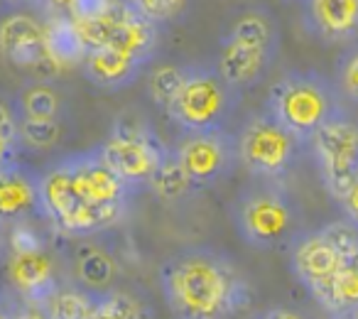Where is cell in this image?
<instances>
[{"label":"cell","mask_w":358,"mask_h":319,"mask_svg":"<svg viewBox=\"0 0 358 319\" xmlns=\"http://www.w3.org/2000/svg\"><path fill=\"white\" fill-rule=\"evenodd\" d=\"M159 288L177 319H231L250 299L241 268L214 246L174 250L159 265Z\"/></svg>","instance_id":"1"},{"label":"cell","mask_w":358,"mask_h":319,"mask_svg":"<svg viewBox=\"0 0 358 319\" xmlns=\"http://www.w3.org/2000/svg\"><path fill=\"white\" fill-rule=\"evenodd\" d=\"M231 216L241 239L258 250L292 246L302 234V209L282 180L255 177L236 197Z\"/></svg>","instance_id":"2"},{"label":"cell","mask_w":358,"mask_h":319,"mask_svg":"<svg viewBox=\"0 0 358 319\" xmlns=\"http://www.w3.org/2000/svg\"><path fill=\"white\" fill-rule=\"evenodd\" d=\"M336 81L314 69H292L273 84L265 111L309 148L317 130L343 108Z\"/></svg>","instance_id":"3"},{"label":"cell","mask_w":358,"mask_h":319,"mask_svg":"<svg viewBox=\"0 0 358 319\" xmlns=\"http://www.w3.org/2000/svg\"><path fill=\"white\" fill-rule=\"evenodd\" d=\"M280 55V27L270 13L253 10L234 20L219 45L216 69L234 89L245 91L268 76Z\"/></svg>","instance_id":"4"},{"label":"cell","mask_w":358,"mask_h":319,"mask_svg":"<svg viewBox=\"0 0 358 319\" xmlns=\"http://www.w3.org/2000/svg\"><path fill=\"white\" fill-rule=\"evenodd\" d=\"M241 91L219 74L216 64H187V76L164 113L179 133H206L229 125Z\"/></svg>","instance_id":"5"},{"label":"cell","mask_w":358,"mask_h":319,"mask_svg":"<svg viewBox=\"0 0 358 319\" xmlns=\"http://www.w3.org/2000/svg\"><path fill=\"white\" fill-rule=\"evenodd\" d=\"M236 140L241 165L263 180H285V175L297 165L302 148H307L265 108L241 125Z\"/></svg>","instance_id":"6"},{"label":"cell","mask_w":358,"mask_h":319,"mask_svg":"<svg viewBox=\"0 0 358 319\" xmlns=\"http://www.w3.org/2000/svg\"><path fill=\"white\" fill-rule=\"evenodd\" d=\"M358 248V224L351 219L334 221L317 231H302L289 246V268L294 278L317 292L341 268L346 253Z\"/></svg>","instance_id":"7"},{"label":"cell","mask_w":358,"mask_h":319,"mask_svg":"<svg viewBox=\"0 0 358 319\" xmlns=\"http://www.w3.org/2000/svg\"><path fill=\"white\" fill-rule=\"evenodd\" d=\"M103 160L133 190L150 187L159 167L172 155L150 125L138 120H115L108 138L99 145Z\"/></svg>","instance_id":"8"},{"label":"cell","mask_w":358,"mask_h":319,"mask_svg":"<svg viewBox=\"0 0 358 319\" xmlns=\"http://www.w3.org/2000/svg\"><path fill=\"white\" fill-rule=\"evenodd\" d=\"M309 150L329 197L341 204L358 180V118L341 108L317 130Z\"/></svg>","instance_id":"9"},{"label":"cell","mask_w":358,"mask_h":319,"mask_svg":"<svg viewBox=\"0 0 358 319\" xmlns=\"http://www.w3.org/2000/svg\"><path fill=\"white\" fill-rule=\"evenodd\" d=\"M40 197L45 219L59 234L71 236V239L94 236L120 224L118 219L91 209L81 201V197L76 194L74 185H71V175L64 157L40 172Z\"/></svg>","instance_id":"10"},{"label":"cell","mask_w":358,"mask_h":319,"mask_svg":"<svg viewBox=\"0 0 358 319\" xmlns=\"http://www.w3.org/2000/svg\"><path fill=\"white\" fill-rule=\"evenodd\" d=\"M64 162L69 167L71 185L86 206L103 211L118 221L123 219L135 190L106 162L99 145L84 153L66 155Z\"/></svg>","instance_id":"11"},{"label":"cell","mask_w":358,"mask_h":319,"mask_svg":"<svg viewBox=\"0 0 358 319\" xmlns=\"http://www.w3.org/2000/svg\"><path fill=\"white\" fill-rule=\"evenodd\" d=\"M172 155L199 190L226 180L241 165L238 140L226 128L206 133H182Z\"/></svg>","instance_id":"12"},{"label":"cell","mask_w":358,"mask_h":319,"mask_svg":"<svg viewBox=\"0 0 358 319\" xmlns=\"http://www.w3.org/2000/svg\"><path fill=\"white\" fill-rule=\"evenodd\" d=\"M0 50L13 66L35 71L40 79H52L62 66L47 47V25L22 10H6L0 27Z\"/></svg>","instance_id":"13"},{"label":"cell","mask_w":358,"mask_h":319,"mask_svg":"<svg viewBox=\"0 0 358 319\" xmlns=\"http://www.w3.org/2000/svg\"><path fill=\"white\" fill-rule=\"evenodd\" d=\"M8 280L17 297L27 302L45 304L66 280H62L59 265L50 248L40 250H17V253H6Z\"/></svg>","instance_id":"14"},{"label":"cell","mask_w":358,"mask_h":319,"mask_svg":"<svg viewBox=\"0 0 358 319\" xmlns=\"http://www.w3.org/2000/svg\"><path fill=\"white\" fill-rule=\"evenodd\" d=\"M0 214H3V224L35 219V216L45 219L40 175L27 170L20 160L13 165H3L0 170Z\"/></svg>","instance_id":"15"},{"label":"cell","mask_w":358,"mask_h":319,"mask_svg":"<svg viewBox=\"0 0 358 319\" xmlns=\"http://www.w3.org/2000/svg\"><path fill=\"white\" fill-rule=\"evenodd\" d=\"M304 27L327 45L358 40V0H304Z\"/></svg>","instance_id":"16"},{"label":"cell","mask_w":358,"mask_h":319,"mask_svg":"<svg viewBox=\"0 0 358 319\" xmlns=\"http://www.w3.org/2000/svg\"><path fill=\"white\" fill-rule=\"evenodd\" d=\"M145 66H148L145 62L120 55L113 47H94V50H89L84 64H81V74L99 91L115 94V91L133 86L140 79Z\"/></svg>","instance_id":"17"},{"label":"cell","mask_w":358,"mask_h":319,"mask_svg":"<svg viewBox=\"0 0 358 319\" xmlns=\"http://www.w3.org/2000/svg\"><path fill=\"white\" fill-rule=\"evenodd\" d=\"M159 27L162 25L143 17L123 0L120 17L115 22V30L106 47H113L120 55H128L133 59L150 64V59L157 55V47H159Z\"/></svg>","instance_id":"18"},{"label":"cell","mask_w":358,"mask_h":319,"mask_svg":"<svg viewBox=\"0 0 358 319\" xmlns=\"http://www.w3.org/2000/svg\"><path fill=\"white\" fill-rule=\"evenodd\" d=\"M312 297L329 314L358 307V248L346 253L341 268L334 273V278L327 285H322L317 292H312Z\"/></svg>","instance_id":"19"},{"label":"cell","mask_w":358,"mask_h":319,"mask_svg":"<svg viewBox=\"0 0 358 319\" xmlns=\"http://www.w3.org/2000/svg\"><path fill=\"white\" fill-rule=\"evenodd\" d=\"M118 278V263L115 258L101 246H84L76 248L74 255V280L84 285L86 290L103 292Z\"/></svg>","instance_id":"20"},{"label":"cell","mask_w":358,"mask_h":319,"mask_svg":"<svg viewBox=\"0 0 358 319\" xmlns=\"http://www.w3.org/2000/svg\"><path fill=\"white\" fill-rule=\"evenodd\" d=\"M47 25V47L50 55L55 57V62L62 69H71V66L84 64L89 47L84 45L81 35L76 32L74 20L71 17H50L45 22Z\"/></svg>","instance_id":"21"},{"label":"cell","mask_w":358,"mask_h":319,"mask_svg":"<svg viewBox=\"0 0 358 319\" xmlns=\"http://www.w3.org/2000/svg\"><path fill=\"white\" fill-rule=\"evenodd\" d=\"M15 108L27 118H62L64 115V96L50 81L37 79L22 86L15 96Z\"/></svg>","instance_id":"22"},{"label":"cell","mask_w":358,"mask_h":319,"mask_svg":"<svg viewBox=\"0 0 358 319\" xmlns=\"http://www.w3.org/2000/svg\"><path fill=\"white\" fill-rule=\"evenodd\" d=\"M96 302L94 290H86L76 280H66L42 307L47 309L52 319H89L91 309Z\"/></svg>","instance_id":"23"},{"label":"cell","mask_w":358,"mask_h":319,"mask_svg":"<svg viewBox=\"0 0 358 319\" xmlns=\"http://www.w3.org/2000/svg\"><path fill=\"white\" fill-rule=\"evenodd\" d=\"M89 319H148L143 302L123 290L96 292V302Z\"/></svg>","instance_id":"24"},{"label":"cell","mask_w":358,"mask_h":319,"mask_svg":"<svg viewBox=\"0 0 358 319\" xmlns=\"http://www.w3.org/2000/svg\"><path fill=\"white\" fill-rule=\"evenodd\" d=\"M150 187L155 190V194L162 201H182L185 197L199 192V187L189 180L182 165H179L174 155H169V160L159 167V172L155 175V180L150 182Z\"/></svg>","instance_id":"25"},{"label":"cell","mask_w":358,"mask_h":319,"mask_svg":"<svg viewBox=\"0 0 358 319\" xmlns=\"http://www.w3.org/2000/svg\"><path fill=\"white\" fill-rule=\"evenodd\" d=\"M185 76H187V66H182V64L157 66V69L150 74V81H148V94H150V99H152V104L159 106L162 111H167L169 106H172L177 91L185 84Z\"/></svg>","instance_id":"26"},{"label":"cell","mask_w":358,"mask_h":319,"mask_svg":"<svg viewBox=\"0 0 358 319\" xmlns=\"http://www.w3.org/2000/svg\"><path fill=\"white\" fill-rule=\"evenodd\" d=\"M20 138L27 150H50L62 140V118L20 115Z\"/></svg>","instance_id":"27"},{"label":"cell","mask_w":358,"mask_h":319,"mask_svg":"<svg viewBox=\"0 0 358 319\" xmlns=\"http://www.w3.org/2000/svg\"><path fill=\"white\" fill-rule=\"evenodd\" d=\"M0 145H3V165H13L20 160V150L25 148L20 138V113L10 99L0 106Z\"/></svg>","instance_id":"28"},{"label":"cell","mask_w":358,"mask_h":319,"mask_svg":"<svg viewBox=\"0 0 358 319\" xmlns=\"http://www.w3.org/2000/svg\"><path fill=\"white\" fill-rule=\"evenodd\" d=\"M334 81H336L343 99L358 104V42H351V47L338 57Z\"/></svg>","instance_id":"29"},{"label":"cell","mask_w":358,"mask_h":319,"mask_svg":"<svg viewBox=\"0 0 358 319\" xmlns=\"http://www.w3.org/2000/svg\"><path fill=\"white\" fill-rule=\"evenodd\" d=\"M125 3L157 25H167V22L177 20L187 8V0H125Z\"/></svg>","instance_id":"30"},{"label":"cell","mask_w":358,"mask_h":319,"mask_svg":"<svg viewBox=\"0 0 358 319\" xmlns=\"http://www.w3.org/2000/svg\"><path fill=\"white\" fill-rule=\"evenodd\" d=\"M6 307L10 309L13 319H52L42 304L27 302V299H22V297H17L15 302H13L10 295H6Z\"/></svg>","instance_id":"31"},{"label":"cell","mask_w":358,"mask_h":319,"mask_svg":"<svg viewBox=\"0 0 358 319\" xmlns=\"http://www.w3.org/2000/svg\"><path fill=\"white\" fill-rule=\"evenodd\" d=\"M79 6V0H40V6L47 17H71Z\"/></svg>","instance_id":"32"},{"label":"cell","mask_w":358,"mask_h":319,"mask_svg":"<svg viewBox=\"0 0 358 319\" xmlns=\"http://www.w3.org/2000/svg\"><path fill=\"white\" fill-rule=\"evenodd\" d=\"M341 206H343V211H346L348 219H351L353 224H358V180L353 182L351 192H348L346 199L341 201Z\"/></svg>","instance_id":"33"},{"label":"cell","mask_w":358,"mask_h":319,"mask_svg":"<svg viewBox=\"0 0 358 319\" xmlns=\"http://www.w3.org/2000/svg\"><path fill=\"white\" fill-rule=\"evenodd\" d=\"M258 319H304V317L289 307H270V309H265Z\"/></svg>","instance_id":"34"},{"label":"cell","mask_w":358,"mask_h":319,"mask_svg":"<svg viewBox=\"0 0 358 319\" xmlns=\"http://www.w3.org/2000/svg\"><path fill=\"white\" fill-rule=\"evenodd\" d=\"M3 6L6 10H17V8H25V6H40V0H3Z\"/></svg>","instance_id":"35"},{"label":"cell","mask_w":358,"mask_h":319,"mask_svg":"<svg viewBox=\"0 0 358 319\" xmlns=\"http://www.w3.org/2000/svg\"><path fill=\"white\" fill-rule=\"evenodd\" d=\"M331 319H358V307L346 309V312H336V314H331Z\"/></svg>","instance_id":"36"},{"label":"cell","mask_w":358,"mask_h":319,"mask_svg":"<svg viewBox=\"0 0 358 319\" xmlns=\"http://www.w3.org/2000/svg\"><path fill=\"white\" fill-rule=\"evenodd\" d=\"M0 319H13V314H10V309L6 307V304H3V317Z\"/></svg>","instance_id":"37"},{"label":"cell","mask_w":358,"mask_h":319,"mask_svg":"<svg viewBox=\"0 0 358 319\" xmlns=\"http://www.w3.org/2000/svg\"><path fill=\"white\" fill-rule=\"evenodd\" d=\"M299 3H304V0H299Z\"/></svg>","instance_id":"38"}]
</instances>
